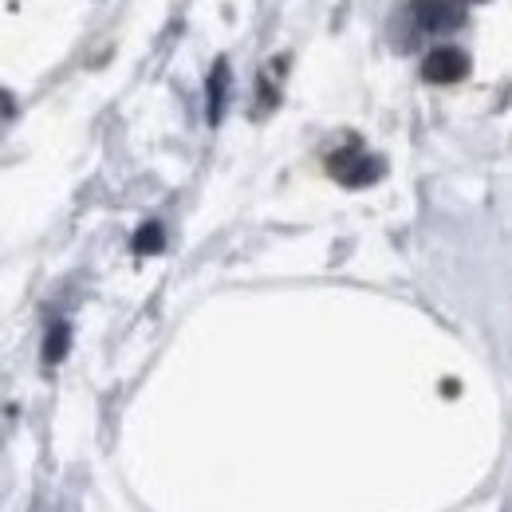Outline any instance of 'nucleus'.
Masks as SVG:
<instances>
[{
  "label": "nucleus",
  "instance_id": "f257e3e1",
  "mask_svg": "<svg viewBox=\"0 0 512 512\" xmlns=\"http://www.w3.org/2000/svg\"><path fill=\"white\" fill-rule=\"evenodd\" d=\"M465 71H469V60L457 48H434L422 60V75L430 83H457V79H465Z\"/></svg>",
  "mask_w": 512,
  "mask_h": 512
},
{
  "label": "nucleus",
  "instance_id": "f03ea898",
  "mask_svg": "<svg viewBox=\"0 0 512 512\" xmlns=\"http://www.w3.org/2000/svg\"><path fill=\"white\" fill-rule=\"evenodd\" d=\"M331 170L339 174L343 186H367V182L379 178V162H375V158H363V154H355V150L331 158Z\"/></svg>",
  "mask_w": 512,
  "mask_h": 512
},
{
  "label": "nucleus",
  "instance_id": "7ed1b4c3",
  "mask_svg": "<svg viewBox=\"0 0 512 512\" xmlns=\"http://www.w3.org/2000/svg\"><path fill=\"white\" fill-rule=\"evenodd\" d=\"M422 24L430 32H446V28H457L461 24V8L453 0H426L422 4Z\"/></svg>",
  "mask_w": 512,
  "mask_h": 512
},
{
  "label": "nucleus",
  "instance_id": "20e7f679",
  "mask_svg": "<svg viewBox=\"0 0 512 512\" xmlns=\"http://www.w3.org/2000/svg\"><path fill=\"white\" fill-rule=\"evenodd\" d=\"M225 95H229V64L217 60L213 75H209V123H221L225 115Z\"/></svg>",
  "mask_w": 512,
  "mask_h": 512
},
{
  "label": "nucleus",
  "instance_id": "39448f33",
  "mask_svg": "<svg viewBox=\"0 0 512 512\" xmlns=\"http://www.w3.org/2000/svg\"><path fill=\"white\" fill-rule=\"evenodd\" d=\"M67 347H71V327L67 323H52V331L44 339V359L48 363H64Z\"/></svg>",
  "mask_w": 512,
  "mask_h": 512
},
{
  "label": "nucleus",
  "instance_id": "423d86ee",
  "mask_svg": "<svg viewBox=\"0 0 512 512\" xmlns=\"http://www.w3.org/2000/svg\"><path fill=\"white\" fill-rule=\"evenodd\" d=\"M162 245H166V233H162V225H142L138 233H134V253H162Z\"/></svg>",
  "mask_w": 512,
  "mask_h": 512
}]
</instances>
